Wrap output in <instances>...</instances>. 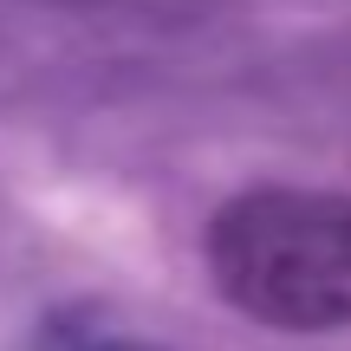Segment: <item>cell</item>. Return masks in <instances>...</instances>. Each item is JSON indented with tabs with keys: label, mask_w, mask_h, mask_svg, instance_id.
Instances as JSON below:
<instances>
[{
	"label": "cell",
	"mask_w": 351,
	"mask_h": 351,
	"mask_svg": "<svg viewBox=\"0 0 351 351\" xmlns=\"http://www.w3.org/2000/svg\"><path fill=\"white\" fill-rule=\"evenodd\" d=\"M208 280L241 319L274 332L351 326V189L261 182L202 228Z\"/></svg>",
	"instance_id": "cell-1"
}]
</instances>
